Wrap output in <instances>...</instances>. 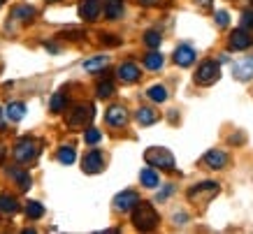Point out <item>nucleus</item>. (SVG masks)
I'll return each mask as SVG.
<instances>
[{
    "label": "nucleus",
    "mask_w": 253,
    "mask_h": 234,
    "mask_svg": "<svg viewBox=\"0 0 253 234\" xmlns=\"http://www.w3.org/2000/svg\"><path fill=\"white\" fill-rule=\"evenodd\" d=\"M132 223H135L137 230L149 232V230H154L158 225V213L149 202H137L132 206Z\"/></svg>",
    "instance_id": "1"
},
{
    "label": "nucleus",
    "mask_w": 253,
    "mask_h": 234,
    "mask_svg": "<svg viewBox=\"0 0 253 234\" xmlns=\"http://www.w3.org/2000/svg\"><path fill=\"white\" fill-rule=\"evenodd\" d=\"M144 160L151 167H161V169H168L172 172L174 169V156L168 151V149H161V146H154L144 153Z\"/></svg>",
    "instance_id": "2"
},
{
    "label": "nucleus",
    "mask_w": 253,
    "mask_h": 234,
    "mask_svg": "<svg viewBox=\"0 0 253 234\" xmlns=\"http://www.w3.org/2000/svg\"><path fill=\"white\" fill-rule=\"evenodd\" d=\"M93 116H95V112H93L91 105H79L70 112L68 125L70 128H84V125H88L93 121Z\"/></svg>",
    "instance_id": "3"
},
{
    "label": "nucleus",
    "mask_w": 253,
    "mask_h": 234,
    "mask_svg": "<svg viewBox=\"0 0 253 234\" xmlns=\"http://www.w3.org/2000/svg\"><path fill=\"white\" fill-rule=\"evenodd\" d=\"M218 75H221V68H218V63L205 61V63H202V65L198 68V72H195V81L202 83V86H209V83H214L216 79H218Z\"/></svg>",
    "instance_id": "4"
},
{
    "label": "nucleus",
    "mask_w": 253,
    "mask_h": 234,
    "mask_svg": "<svg viewBox=\"0 0 253 234\" xmlns=\"http://www.w3.org/2000/svg\"><path fill=\"white\" fill-rule=\"evenodd\" d=\"M35 156H38V142H35V139H31V137L21 139V142L14 146L16 162H31Z\"/></svg>",
    "instance_id": "5"
},
{
    "label": "nucleus",
    "mask_w": 253,
    "mask_h": 234,
    "mask_svg": "<svg viewBox=\"0 0 253 234\" xmlns=\"http://www.w3.org/2000/svg\"><path fill=\"white\" fill-rule=\"evenodd\" d=\"M102 167H105V158H102L100 151L86 153L84 160H82V169L86 174H98V172H102Z\"/></svg>",
    "instance_id": "6"
},
{
    "label": "nucleus",
    "mask_w": 253,
    "mask_h": 234,
    "mask_svg": "<svg viewBox=\"0 0 253 234\" xmlns=\"http://www.w3.org/2000/svg\"><path fill=\"white\" fill-rule=\"evenodd\" d=\"M137 202H139V195L135 190H123V193H119V195L114 197V206L119 211H130Z\"/></svg>",
    "instance_id": "7"
},
{
    "label": "nucleus",
    "mask_w": 253,
    "mask_h": 234,
    "mask_svg": "<svg viewBox=\"0 0 253 234\" xmlns=\"http://www.w3.org/2000/svg\"><path fill=\"white\" fill-rule=\"evenodd\" d=\"M251 44H253L251 31H246V28H237V31H232V35H230V46L232 49L244 51V49H249Z\"/></svg>",
    "instance_id": "8"
},
{
    "label": "nucleus",
    "mask_w": 253,
    "mask_h": 234,
    "mask_svg": "<svg viewBox=\"0 0 253 234\" xmlns=\"http://www.w3.org/2000/svg\"><path fill=\"white\" fill-rule=\"evenodd\" d=\"M232 77L239 81H249L253 77V58H244V61L232 63Z\"/></svg>",
    "instance_id": "9"
},
{
    "label": "nucleus",
    "mask_w": 253,
    "mask_h": 234,
    "mask_svg": "<svg viewBox=\"0 0 253 234\" xmlns=\"http://www.w3.org/2000/svg\"><path fill=\"white\" fill-rule=\"evenodd\" d=\"M105 118H107V123L109 125H114V128H123V125H126V123H128V112H126V109H123V107H109L107 109V116H105Z\"/></svg>",
    "instance_id": "10"
},
{
    "label": "nucleus",
    "mask_w": 253,
    "mask_h": 234,
    "mask_svg": "<svg viewBox=\"0 0 253 234\" xmlns=\"http://www.w3.org/2000/svg\"><path fill=\"white\" fill-rule=\"evenodd\" d=\"M193 61H195V49H193V46H188V44L176 46V51H174V63H176V65L188 68Z\"/></svg>",
    "instance_id": "11"
},
{
    "label": "nucleus",
    "mask_w": 253,
    "mask_h": 234,
    "mask_svg": "<svg viewBox=\"0 0 253 234\" xmlns=\"http://www.w3.org/2000/svg\"><path fill=\"white\" fill-rule=\"evenodd\" d=\"M100 14V0H84L79 5V16L86 21H95Z\"/></svg>",
    "instance_id": "12"
},
{
    "label": "nucleus",
    "mask_w": 253,
    "mask_h": 234,
    "mask_svg": "<svg viewBox=\"0 0 253 234\" xmlns=\"http://www.w3.org/2000/svg\"><path fill=\"white\" fill-rule=\"evenodd\" d=\"M205 162H207L211 169H223V167L228 165V156L223 151H209V153H205Z\"/></svg>",
    "instance_id": "13"
},
{
    "label": "nucleus",
    "mask_w": 253,
    "mask_h": 234,
    "mask_svg": "<svg viewBox=\"0 0 253 234\" xmlns=\"http://www.w3.org/2000/svg\"><path fill=\"white\" fill-rule=\"evenodd\" d=\"M119 79L121 81H137L139 79V68L135 65V63H123L121 68H119Z\"/></svg>",
    "instance_id": "14"
},
{
    "label": "nucleus",
    "mask_w": 253,
    "mask_h": 234,
    "mask_svg": "<svg viewBox=\"0 0 253 234\" xmlns=\"http://www.w3.org/2000/svg\"><path fill=\"white\" fill-rule=\"evenodd\" d=\"M0 211L7 213V216H12V213L19 211V202H16V197L2 193V195H0Z\"/></svg>",
    "instance_id": "15"
},
{
    "label": "nucleus",
    "mask_w": 253,
    "mask_h": 234,
    "mask_svg": "<svg viewBox=\"0 0 253 234\" xmlns=\"http://www.w3.org/2000/svg\"><path fill=\"white\" fill-rule=\"evenodd\" d=\"M5 114H7L9 121H21L23 116H26V105L23 102H12V105H7Z\"/></svg>",
    "instance_id": "16"
},
{
    "label": "nucleus",
    "mask_w": 253,
    "mask_h": 234,
    "mask_svg": "<svg viewBox=\"0 0 253 234\" xmlns=\"http://www.w3.org/2000/svg\"><path fill=\"white\" fill-rule=\"evenodd\" d=\"M139 181H142V186H146V188H158V174H156L151 167H144L142 174H139Z\"/></svg>",
    "instance_id": "17"
},
{
    "label": "nucleus",
    "mask_w": 253,
    "mask_h": 234,
    "mask_svg": "<svg viewBox=\"0 0 253 234\" xmlns=\"http://www.w3.org/2000/svg\"><path fill=\"white\" fill-rule=\"evenodd\" d=\"M137 123L139 125H151V123L158 121V116H156V112H151L149 107H142V109H137Z\"/></svg>",
    "instance_id": "18"
},
{
    "label": "nucleus",
    "mask_w": 253,
    "mask_h": 234,
    "mask_svg": "<svg viewBox=\"0 0 253 234\" xmlns=\"http://www.w3.org/2000/svg\"><path fill=\"white\" fill-rule=\"evenodd\" d=\"M105 14H107V19H119V16L123 14V2L121 0H107Z\"/></svg>",
    "instance_id": "19"
},
{
    "label": "nucleus",
    "mask_w": 253,
    "mask_h": 234,
    "mask_svg": "<svg viewBox=\"0 0 253 234\" xmlns=\"http://www.w3.org/2000/svg\"><path fill=\"white\" fill-rule=\"evenodd\" d=\"M77 160V153H75V149H70V146H63V149H58V162H63V165H72Z\"/></svg>",
    "instance_id": "20"
},
{
    "label": "nucleus",
    "mask_w": 253,
    "mask_h": 234,
    "mask_svg": "<svg viewBox=\"0 0 253 234\" xmlns=\"http://www.w3.org/2000/svg\"><path fill=\"white\" fill-rule=\"evenodd\" d=\"M149 100H154V102H165L168 100V91H165V86H151L149 91H146Z\"/></svg>",
    "instance_id": "21"
},
{
    "label": "nucleus",
    "mask_w": 253,
    "mask_h": 234,
    "mask_svg": "<svg viewBox=\"0 0 253 234\" xmlns=\"http://www.w3.org/2000/svg\"><path fill=\"white\" fill-rule=\"evenodd\" d=\"M144 65L149 70H161L163 68V56L158 51H151V53H146V58H144Z\"/></svg>",
    "instance_id": "22"
},
{
    "label": "nucleus",
    "mask_w": 253,
    "mask_h": 234,
    "mask_svg": "<svg viewBox=\"0 0 253 234\" xmlns=\"http://www.w3.org/2000/svg\"><path fill=\"white\" fill-rule=\"evenodd\" d=\"M107 65V56H98V58H91V61L84 63V70L86 72H98Z\"/></svg>",
    "instance_id": "23"
},
{
    "label": "nucleus",
    "mask_w": 253,
    "mask_h": 234,
    "mask_svg": "<svg viewBox=\"0 0 253 234\" xmlns=\"http://www.w3.org/2000/svg\"><path fill=\"white\" fill-rule=\"evenodd\" d=\"M26 216H28V218H42V216H44V206H42V204L40 202H28L26 204Z\"/></svg>",
    "instance_id": "24"
},
{
    "label": "nucleus",
    "mask_w": 253,
    "mask_h": 234,
    "mask_svg": "<svg viewBox=\"0 0 253 234\" xmlns=\"http://www.w3.org/2000/svg\"><path fill=\"white\" fill-rule=\"evenodd\" d=\"M12 176L16 179V183H19V188L21 190H28L31 188V176H28V172H21V169H12Z\"/></svg>",
    "instance_id": "25"
},
{
    "label": "nucleus",
    "mask_w": 253,
    "mask_h": 234,
    "mask_svg": "<svg viewBox=\"0 0 253 234\" xmlns=\"http://www.w3.org/2000/svg\"><path fill=\"white\" fill-rule=\"evenodd\" d=\"M65 93H54V98H51V102H49V107H51V112H63L65 109Z\"/></svg>",
    "instance_id": "26"
},
{
    "label": "nucleus",
    "mask_w": 253,
    "mask_h": 234,
    "mask_svg": "<svg viewBox=\"0 0 253 234\" xmlns=\"http://www.w3.org/2000/svg\"><path fill=\"white\" fill-rule=\"evenodd\" d=\"M12 16H14V19H21V21H28V19H33V16H35V9L28 7V5H23V7H16Z\"/></svg>",
    "instance_id": "27"
},
{
    "label": "nucleus",
    "mask_w": 253,
    "mask_h": 234,
    "mask_svg": "<svg viewBox=\"0 0 253 234\" xmlns=\"http://www.w3.org/2000/svg\"><path fill=\"white\" fill-rule=\"evenodd\" d=\"M114 93V83L112 81H100L98 86V98H109Z\"/></svg>",
    "instance_id": "28"
},
{
    "label": "nucleus",
    "mask_w": 253,
    "mask_h": 234,
    "mask_svg": "<svg viewBox=\"0 0 253 234\" xmlns=\"http://www.w3.org/2000/svg\"><path fill=\"white\" fill-rule=\"evenodd\" d=\"M144 42H146V46H151V49H156V46L161 44V33L149 31V33L144 35Z\"/></svg>",
    "instance_id": "29"
},
{
    "label": "nucleus",
    "mask_w": 253,
    "mask_h": 234,
    "mask_svg": "<svg viewBox=\"0 0 253 234\" xmlns=\"http://www.w3.org/2000/svg\"><path fill=\"white\" fill-rule=\"evenodd\" d=\"M84 139H86V144H98L100 139H102V135H100V130L88 128L86 130V135H84Z\"/></svg>",
    "instance_id": "30"
},
{
    "label": "nucleus",
    "mask_w": 253,
    "mask_h": 234,
    "mask_svg": "<svg viewBox=\"0 0 253 234\" xmlns=\"http://www.w3.org/2000/svg\"><path fill=\"white\" fill-rule=\"evenodd\" d=\"M242 28H246V31H253V12H249V9H246L244 14H242Z\"/></svg>",
    "instance_id": "31"
},
{
    "label": "nucleus",
    "mask_w": 253,
    "mask_h": 234,
    "mask_svg": "<svg viewBox=\"0 0 253 234\" xmlns=\"http://www.w3.org/2000/svg\"><path fill=\"white\" fill-rule=\"evenodd\" d=\"M216 23H218V26H221V28H225V26H228V12H216Z\"/></svg>",
    "instance_id": "32"
},
{
    "label": "nucleus",
    "mask_w": 253,
    "mask_h": 234,
    "mask_svg": "<svg viewBox=\"0 0 253 234\" xmlns=\"http://www.w3.org/2000/svg\"><path fill=\"white\" fill-rule=\"evenodd\" d=\"M169 193H172V186H165V188H163V193L158 195V199H165V197H168Z\"/></svg>",
    "instance_id": "33"
},
{
    "label": "nucleus",
    "mask_w": 253,
    "mask_h": 234,
    "mask_svg": "<svg viewBox=\"0 0 253 234\" xmlns=\"http://www.w3.org/2000/svg\"><path fill=\"white\" fill-rule=\"evenodd\" d=\"M139 2H142V5H158L161 0H139Z\"/></svg>",
    "instance_id": "34"
},
{
    "label": "nucleus",
    "mask_w": 253,
    "mask_h": 234,
    "mask_svg": "<svg viewBox=\"0 0 253 234\" xmlns=\"http://www.w3.org/2000/svg\"><path fill=\"white\" fill-rule=\"evenodd\" d=\"M198 5H202V7H209V5H211V0H198Z\"/></svg>",
    "instance_id": "35"
},
{
    "label": "nucleus",
    "mask_w": 253,
    "mask_h": 234,
    "mask_svg": "<svg viewBox=\"0 0 253 234\" xmlns=\"http://www.w3.org/2000/svg\"><path fill=\"white\" fill-rule=\"evenodd\" d=\"M2 158H5V149H2V144H0V162H2Z\"/></svg>",
    "instance_id": "36"
},
{
    "label": "nucleus",
    "mask_w": 253,
    "mask_h": 234,
    "mask_svg": "<svg viewBox=\"0 0 253 234\" xmlns=\"http://www.w3.org/2000/svg\"><path fill=\"white\" fill-rule=\"evenodd\" d=\"M2 2H5V0H0V5H2Z\"/></svg>",
    "instance_id": "37"
},
{
    "label": "nucleus",
    "mask_w": 253,
    "mask_h": 234,
    "mask_svg": "<svg viewBox=\"0 0 253 234\" xmlns=\"http://www.w3.org/2000/svg\"><path fill=\"white\" fill-rule=\"evenodd\" d=\"M49 2H56V0H49Z\"/></svg>",
    "instance_id": "38"
}]
</instances>
